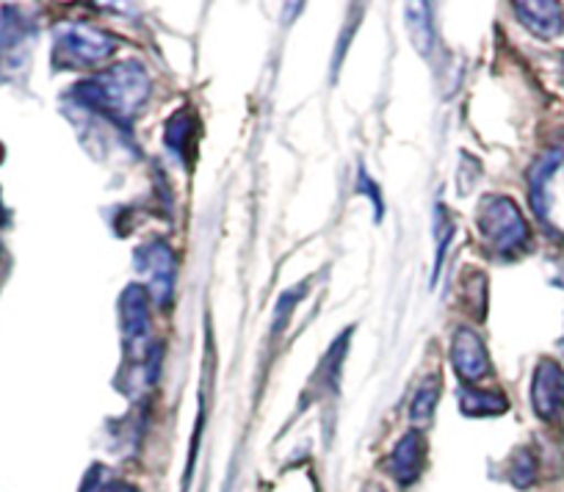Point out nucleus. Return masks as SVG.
<instances>
[{
	"instance_id": "nucleus-9",
	"label": "nucleus",
	"mask_w": 564,
	"mask_h": 492,
	"mask_svg": "<svg viewBox=\"0 0 564 492\" xmlns=\"http://www.w3.org/2000/svg\"><path fill=\"white\" fill-rule=\"evenodd\" d=\"M520 23L540 40H556L564 31V14L553 0H540V3H514Z\"/></svg>"
},
{
	"instance_id": "nucleus-8",
	"label": "nucleus",
	"mask_w": 564,
	"mask_h": 492,
	"mask_svg": "<svg viewBox=\"0 0 564 492\" xmlns=\"http://www.w3.org/2000/svg\"><path fill=\"white\" fill-rule=\"evenodd\" d=\"M426 453H430V446H426V437L421 431H406L399 442H395L393 453H390L388 470L401 486H410L421 479L423 468H426Z\"/></svg>"
},
{
	"instance_id": "nucleus-7",
	"label": "nucleus",
	"mask_w": 564,
	"mask_h": 492,
	"mask_svg": "<svg viewBox=\"0 0 564 492\" xmlns=\"http://www.w3.org/2000/svg\"><path fill=\"white\" fill-rule=\"evenodd\" d=\"M122 329L130 351H141L150 340V291L144 285H128L122 294Z\"/></svg>"
},
{
	"instance_id": "nucleus-1",
	"label": "nucleus",
	"mask_w": 564,
	"mask_h": 492,
	"mask_svg": "<svg viewBox=\"0 0 564 492\" xmlns=\"http://www.w3.org/2000/svg\"><path fill=\"white\" fill-rule=\"evenodd\" d=\"M86 108L108 113L113 119H133L150 95V75L139 62L113 64L97 78L84 80L73 89Z\"/></svg>"
},
{
	"instance_id": "nucleus-15",
	"label": "nucleus",
	"mask_w": 564,
	"mask_h": 492,
	"mask_svg": "<svg viewBox=\"0 0 564 492\" xmlns=\"http://www.w3.org/2000/svg\"><path fill=\"white\" fill-rule=\"evenodd\" d=\"M108 492H139V490H135V486H130V484H113Z\"/></svg>"
},
{
	"instance_id": "nucleus-10",
	"label": "nucleus",
	"mask_w": 564,
	"mask_h": 492,
	"mask_svg": "<svg viewBox=\"0 0 564 492\" xmlns=\"http://www.w3.org/2000/svg\"><path fill=\"white\" fill-rule=\"evenodd\" d=\"M562 161H564V150H551V153H545L540 161H536L534 170H531L529 175L531 205H534V210L542 216V219H547V183H551L553 172L562 166Z\"/></svg>"
},
{
	"instance_id": "nucleus-6",
	"label": "nucleus",
	"mask_w": 564,
	"mask_h": 492,
	"mask_svg": "<svg viewBox=\"0 0 564 492\" xmlns=\"http://www.w3.org/2000/svg\"><path fill=\"white\" fill-rule=\"evenodd\" d=\"M135 255H139L141 272L150 274V296L161 307H166L175 294V252L164 241H153Z\"/></svg>"
},
{
	"instance_id": "nucleus-2",
	"label": "nucleus",
	"mask_w": 564,
	"mask_h": 492,
	"mask_svg": "<svg viewBox=\"0 0 564 492\" xmlns=\"http://www.w3.org/2000/svg\"><path fill=\"white\" fill-rule=\"evenodd\" d=\"M476 227L487 250L498 258H518L531 241L529 221L523 219L514 199L498 197V194L481 199Z\"/></svg>"
},
{
	"instance_id": "nucleus-3",
	"label": "nucleus",
	"mask_w": 564,
	"mask_h": 492,
	"mask_svg": "<svg viewBox=\"0 0 564 492\" xmlns=\"http://www.w3.org/2000/svg\"><path fill=\"white\" fill-rule=\"evenodd\" d=\"M117 51V40L91 25H67L56 36V58L64 67H95Z\"/></svg>"
},
{
	"instance_id": "nucleus-13",
	"label": "nucleus",
	"mask_w": 564,
	"mask_h": 492,
	"mask_svg": "<svg viewBox=\"0 0 564 492\" xmlns=\"http://www.w3.org/2000/svg\"><path fill=\"white\" fill-rule=\"evenodd\" d=\"M509 479L518 486H531L536 481V459L531 451H518L512 459V468H509Z\"/></svg>"
},
{
	"instance_id": "nucleus-12",
	"label": "nucleus",
	"mask_w": 564,
	"mask_h": 492,
	"mask_svg": "<svg viewBox=\"0 0 564 492\" xmlns=\"http://www.w3.org/2000/svg\"><path fill=\"white\" fill-rule=\"evenodd\" d=\"M437 398H441V374H432L417 385L415 396L410 404V418L412 424L426 426L437 409Z\"/></svg>"
},
{
	"instance_id": "nucleus-4",
	"label": "nucleus",
	"mask_w": 564,
	"mask_h": 492,
	"mask_svg": "<svg viewBox=\"0 0 564 492\" xmlns=\"http://www.w3.org/2000/svg\"><path fill=\"white\" fill-rule=\"evenodd\" d=\"M531 404L542 420L564 418V368L553 360H540L531 382Z\"/></svg>"
},
{
	"instance_id": "nucleus-11",
	"label": "nucleus",
	"mask_w": 564,
	"mask_h": 492,
	"mask_svg": "<svg viewBox=\"0 0 564 492\" xmlns=\"http://www.w3.org/2000/svg\"><path fill=\"white\" fill-rule=\"evenodd\" d=\"M459 396V407H463L465 415H501L509 409V402L503 393L498 391H476V387L465 385Z\"/></svg>"
},
{
	"instance_id": "nucleus-16",
	"label": "nucleus",
	"mask_w": 564,
	"mask_h": 492,
	"mask_svg": "<svg viewBox=\"0 0 564 492\" xmlns=\"http://www.w3.org/2000/svg\"><path fill=\"white\" fill-rule=\"evenodd\" d=\"M366 492H382V490H379V486L377 484H371V486H368V490Z\"/></svg>"
},
{
	"instance_id": "nucleus-14",
	"label": "nucleus",
	"mask_w": 564,
	"mask_h": 492,
	"mask_svg": "<svg viewBox=\"0 0 564 492\" xmlns=\"http://www.w3.org/2000/svg\"><path fill=\"white\" fill-rule=\"evenodd\" d=\"M106 475H108V470L102 468V464H95V468L89 470V475H86L80 492H100L102 486H106Z\"/></svg>"
},
{
	"instance_id": "nucleus-5",
	"label": "nucleus",
	"mask_w": 564,
	"mask_h": 492,
	"mask_svg": "<svg viewBox=\"0 0 564 492\" xmlns=\"http://www.w3.org/2000/svg\"><path fill=\"white\" fill-rule=\"evenodd\" d=\"M452 362L454 371H457V376L465 385H476V382H481L490 374V354H487L485 340H481V335L476 329L459 327L454 332Z\"/></svg>"
}]
</instances>
